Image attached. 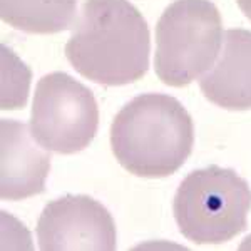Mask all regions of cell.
<instances>
[{"instance_id":"3957f363","label":"cell","mask_w":251,"mask_h":251,"mask_svg":"<svg viewBox=\"0 0 251 251\" xmlns=\"http://www.w3.org/2000/svg\"><path fill=\"white\" fill-rule=\"evenodd\" d=\"M251 188L234 169L208 166L181 181L173 211L181 234L196 245L231 241L248 226Z\"/></svg>"},{"instance_id":"9c48e42d","label":"cell","mask_w":251,"mask_h":251,"mask_svg":"<svg viewBox=\"0 0 251 251\" xmlns=\"http://www.w3.org/2000/svg\"><path fill=\"white\" fill-rule=\"evenodd\" d=\"M77 0H0V15L29 34H57L72 27Z\"/></svg>"},{"instance_id":"8992f818","label":"cell","mask_w":251,"mask_h":251,"mask_svg":"<svg viewBox=\"0 0 251 251\" xmlns=\"http://www.w3.org/2000/svg\"><path fill=\"white\" fill-rule=\"evenodd\" d=\"M44 251H112L117 233L111 213L86 194H67L50 201L37 223Z\"/></svg>"},{"instance_id":"52a82bcc","label":"cell","mask_w":251,"mask_h":251,"mask_svg":"<svg viewBox=\"0 0 251 251\" xmlns=\"http://www.w3.org/2000/svg\"><path fill=\"white\" fill-rule=\"evenodd\" d=\"M2 200L20 201L46 191L50 171V156L37 148V141L25 124L14 119H2Z\"/></svg>"},{"instance_id":"277c9868","label":"cell","mask_w":251,"mask_h":251,"mask_svg":"<svg viewBox=\"0 0 251 251\" xmlns=\"http://www.w3.org/2000/svg\"><path fill=\"white\" fill-rule=\"evenodd\" d=\"M220 10L211 0H174L156 27V74L184 87L211 69L223 44Z\"/></svg>"},{"instance_id":"ba28073f","label":"cell","mask_w":251,"mask_h":251,"mask_svg":"<svg viewBox=\"0 0 251 251\" xmlns=\"http://www.w3.org/2000/svg\"><path fill=\"white\" fill-rule=\"evenodd\" d=\"M200 86L206 99L223 109H251V30L225 32L220 59Z\"/></svg>"},{"instance_id":"30bf717a","label":"cell","mask_w":251,"mask_h":251,"mask_svg":"<svg viewBox=\"0 0 251 251\" xmlns=\"http://www.w3.org/2000/svg\"><path fill=\"white\" fill-rule=\"evenodd\" d=\"M2 62L3 67L10 72V75L2 72L3 87H7L10 84L9 89L2 91V109L3 111H7V109H19L27 100V92H29L30 84V71L5 46H2Z\"/></svg>"},{"instance_id":"8fae6325","label":"cell","mask_w":251,"mask_h":251,"mask_svg":"<svg viewBox=\"0 0 251 251\" xmlns=\"http://www.w3.org/2000/svg\"><path fill=\"white\" fill-rule=\"evenodd\" d=\"M238 5H240L243 14L251 20V0H238Z\"/></svg>"},{"instance_id":"7a4b0ae2","label":"cell","mask_w":251,"mask_h":251,"mask_svg":"<svg viewBox=\"0 0 251 251\" xmlns=\"http://www.w3.org/2000/svg\"><path fill=\"white\" fill-rule=\"evenodd\" d=\"M194 126L176 97L141 94L117 112L111 148L124 169L139 177L171 176L193 151Z\"/></svg>"},{"instance_id":"5b68a950","label":"cell","mask_w":251,"mask_h":251,"mask_svg":"<svg viewBox=\"0 0 251 251\" xmlns=\"http://www.w3.org/2000/svg\"><path fill=\"white\" fill-rule=\"evenodd\" d=\"M97 127L99 107L91 89L66 72H50L39 80L30 132L40 148L74 154L92 143Z\"/></svg>"},{"instance_id":"6da1fadb","label":"cell","mask_w":251,"mask_h":251,"mask_svg":"<svg viewBox=\"0 0 251 251\" xmlns=\"http://www.w3.org/2000/svg\"><path fill=\"white\" fill-rule=\"evenodd\" d=\"M149 27L127 0H86L66 57L86 79L102 86H127L149 69Z\"/></svg>"}]
</instances>
